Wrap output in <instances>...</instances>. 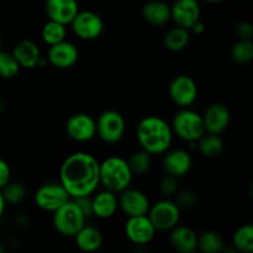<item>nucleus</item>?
<instances>
[{
  "mask_svg": "<svg viewBox=\"0 0 253 253\" xmlns=\"http://www.w3.org/2000/svg\"><path fill=\"white\" fill-rule=\"evenodd\" d=\"M99 162L88 152H74L62 162L59 168V183L69 194L71 199L88 197L100 185Z\"/></svg>",
  "mask_w": 253,
  "mask_h": 253,
  "instance_id": "1",
  "label": "nucleus"
},
{
  "mask_svg": "<svg viewBox=\"0 0 253 253\" xmlns=\"http://www.w3.org/2000/svg\"><path fill=\"white\" fill-rule=\"evenodd\" d=\"M170 124L160 116H146L141 119L136 127V138L142 150L152 156L163 155L173 142Z\"/></svg>",
  "mask_w": 253,
  "mask_h": 253,
  "instance_id": "2",
  "label": "nucleus"
},
{
  "mask_svg": "<svg viewBox=\"0 0 253 253\" xmlns=\"http://www.w3.org/2000/svg\"><path fill=\"white\" fill-rule=\"evenodd\" d=\"M133 174L128 167L127 161L118 156L105 158L99 165V179L104 189L119 194L128 188Z\"/></svg>",
  "mask_w": 253,
  "mask_h": 253,
  "instance_id": "3",
  "label": "nucleus"
},
{
  "mask_svg": "<svg viewBox=\"0 0 253 253\" xmlns=\"http://www.w3.org/2000/svg\"><path fill=\"white\" fill-rule=\"evenodd\" d=\"M170 127L174 135L187 142H197L205 133L203 115L189 108H182L173 116Z\"/></svg>",
  "mask_w": 253,
  "mask_h": 253,
  "instance_id": "4",
  "label": "nucleus"
},
{
  "mask_svg": "<svg viewBox=\"0 0 253 253\" xmlns=\"http://www.w3.org/2000/svg\"><path fill=\"white\" fill-rule=\"evenodd\" d=\"M86 217L73 200L53 211V226L58 234L66 237H74L85 225Z\"/></svg>",
  "mask_w": 253,
  "mask_h": 253,
  "instance_id": "5",
  "label": "nucleus"
},
{
  "mask_svg": "<svg viewBox=\"0 0 253 253\" xmlns=\"http://www.w3.org/2000/svg\"><path fill=\"white\" fill-rule=\"evenodd\" d=\"M96 135L103 142L114 145L120 142L126 131L125 118L116 110H106L95 120Z\"/></svg>",
  "mask_w": 253,
  "mask_h": 253,
  "instance_id": "6",
  "label": "nucleus"
},
{
  "mask_svg": "<svg viewBox=\"0 0 253 253\" xmlns=\"http://www.w3.org/2000/svg\"><path fill=\"white\" fill-rule=\"evenodd\" d=\"M147 216L157 231H170L179 224L180 208L174 200L162 199L150 207Z\"/></svg>",
  "mask_w": 253,
  "mask_h": 253,
  "instance_id": "7",
  "label": "nucleus"
},
{
  "mask_svg": "<svg viewBox=\"0 0 253 253\" xmlns=\"http://www.w3.org/2000/svg\"><path fill=\"white\" fill-rule=\"evenodd\" d=\"M35 204L43 211L53 212L66 204L71 197L59 182L46 183L36 190L34 195Z\"/></svg>",
  "mask_w": 253,
  "mask_h": 253,
  "instance_id": "8",
  "label": "nucleus"
},
{
  "mask_svg": "<svg viewBox=\"0 0 253 253\" xmlns=\"http://www.w3.org/2000/svg\"><path fill=\"white\" fill-rule=\"evenodd\" d=\"M72 30L78 39L93 41L104 31V21L99 14L91 10H79L71 22Z\"/></svg>",
  "mask_w": 253,
  "mask_h": 253,
  "instance_id": "9",
  "label": "nucleus"
},
{
  "mask_svg": "<svg viewBox=\"0 0 253 253\" xmlns=\"http://www.w3.org/2000/svg\"><path fill=\"white\" fill-rule=\"evenodd\" d=\"M197 82L187 74H179L172 79L168 88L169 98L179 108H190L198 99Z\"/></svg>",
  "mask_w": 253,
  "mask_h": 253,
  "instance_id": "10",
  "label": "nucleus"
},
{
  "mask_svg": "<svg viewBox=\"0 0 253 253\" xmlns=\"http://www.w3.org/2000/svg\"><path fill=\"white\" fill-rule=\"evenodd\" d=\"M157 230L147 215L130 216L125 224V235L127 240L137 246L148 245L156 236Z\"/></svg>",
  "mask_w": 253,
  "mask_h": 253,
  "instance_id": "11",
  "label": "nucleus"
},
{
  "mask_svg": "<svg viewBox=\"0 0 253 253\" xmlns=\"http://www.w3.org/2000/svg\"><path fill=\"white\" fill-rule=\"evenodd\" d=\"M66 132L76 142H88L96 135L95 120L89 114H73L66 123Z\"/></svg>",
  "mask_w": 253,
  "mask_h": 253,
  "instance_id": "12",
  "label": "nucleus"
},
{
  "mask_svg": "<svg viewBox=\"0 0 253 253\" xmlns=\"http://www.w3.org/2000/svg\"><path fill=\"white\" fill-rule=\"evenodd\" d=\"M118 200L119 209L127 217L147 215L151 207L150 200L145 193L130 187L119 193Z\"/></svg>",
  "mask_w": 253,
  "mask_h": 253,
  "instance_id": "13",
  "label": "nucleus"
},
{
  "mask_svg": "<svg viewBox=\"0 0 253 253\" xmlns=\"http://www.w3.org/2000/svg\"><path fill=\"white\" fill-rule=\"evenodd\" d=\"M202 9L199 0H175L170 6V20L175 26L189 30L200 19Z\"/></svg>",
  "mask_w": 253,
  "mask_h": 253,
  "instance_id": "14",
  "label": "nucleus"
},
{
  "mask_svg": "<svg viewBox=\"0 0 253 253\" xmlns=\"http://www.w3.org/2000/svg\"><path fill=\"white\" fill-rule=\"evenodd\" d=\"M205 132L221 135L229 127L231 121V113L222 103H214L209 105L203 115Z\"/></svg>",
  "mask_w": 253,
  "mask_h": 253,
  "instance_id": "15",
  "label": "nucleus"
},
{
  "mask_svg": "<svg viewBox=\"0 0 253 253\" xmlns=\"http://www.w3.org/2000/svg\"><path fill=\"white\" fill-rule=\"evenodd\" d=\"M79 58V51L72 42L64 41L49 46L47 52V62L59 69L72 68Z\"/></svg>",
  "mask_w": 253,
  "mask_h": 253,
  "instance_id": "16",
  "label": "nucleus"
},
{
  "mask_svg": "<svg viewBox=\"0 0 253 253\" xmlns=\"http://www.w3.org/2000/svg\"><path fill=\"white\" fill-rule=\"evenodd\" d=\"M44 11L48 20L67 26L78 14L79 4L77 0H46Z\"/></svg>",
  "mask_w": 253,
  "mask_h": 253,
  "instance_id": "17",
  "label": "nucleus"
},
{
  "mask_svg": "<svg viewBox=\"0 0 253 253\" xmlns=\"http://www.w3.org/2000/svg\"><path fill=\"white\" fill-rule=\"evenodd\" d=\"M193 167V158L188 151L177 148V150L166 152L163 158V169L172 177L180 178L187 175Z\"/></svg>",
  "mask_w": 253,
  "mask_h": 253,
  "instance_id": "18",
  "label": "nucleus"
},
{
  "mask_svg": "<svg viewBox=\"0 0 253 253\" xmlns=\"http://www.w3.org/2000/svg\"><path fill=\"white\" fill-rule=\"evenodd\" d=\"M11 53L19 63L20 68L25 69H34L39 67V61L42 57L40 47L29 39L20 40L14 46Z\"/></svg>",
  "mask_w": 253,
  "mask_h": 253,
  "instance_id": "19",
  "label": "nucleus"
},
{
  "mask_svg": "<svg viewBox=\"0 0 253 253\" xmlns=\"http://www.w3.org/2000/svg\"><path fill=\"white\" fill-rule=\"evenodd\" d=\"M169 242L179 253H193L198 250V235L188 226H175L170 230Z\"/></svg>",
  "mask_w": 253,
  "mask_h": 253,
  "instance_id": "20",
  "label": "nucleus"
},
{
  "mask_svg": "<svg viewBox=\"0 0 253 253\" xmlns=\"http://www.w3.org/2000/svg\"><path fill=\"white\" fill-rule=\"evenodd\" d=\"M91 210L93 215L99 219H110L119 210L118 194L104 189L91 198Z\"/></svg>",
  "mask_w": 253,
  "mask_h": 253,
  "instance_id": "21",
  "label": "nucleus"
},
{
  "mask_svg": "<svg viewBox=\"0 0 253 253\" xmlns=\"http://www.w3.org/2000/svg\"><path fill=\"white\" fill-rule=\"evenodd\" d=\"M141 15L147 24L152 26H163L170 21V6L161 0H152L143 5Z\"/></svg>",
  "mask_w": 253,
  "mask_h": 253,
  "instance_id": "22",
  "label": "nucleus"
},
{
  "mask_svg": "<svg viewBox=\"0 0 253 253\" xmlns=\"http://www.w3.org/2000/svg\"><path fill=\"white\" fill-rule=\"evenodd\" d=\"M76 245L83 252H95L103 246L104 235L93 225H84L74 236Z\"/></svg>",
  "mask_w": 253,
  "mask_h": 253,
  "instance_id": "23",
  "label": "nucleus"
},
{
  "mask_svg": "<svg viewBox=\"0 0 253 253\" xmlns=\"http://www.w3.org/2000/svg\"><path fill=\"white\" fill-rule=\"evenodd\" d=\"M190 41V31L180 26H174L168 30L163 37V44L170 52L183 51Z\"/></svg>",
  "mask_w": 253,
  "mask_h": 253,
  "instance_id": "24",
  "label": "nucleus"
},
{
  "mask_svg": "<svg viewBox=\"0 0 253 253\" xmlns=\"http://www.w3.org/2000/svg\"><path fill=\"white\" fill-rule=\"evenodd\" d=\"M224 141L220 135L205 132L199 140L197 141V148L203 156L208 158L219 157L224 151Z\"/></svg>",
  "mask_w": 253,
  "mask_h": 253,
  "instance_id": "25",
  "label": "nucleus"
},
{
  "mask_svg": "<svg viewBox=\"0 0 253 253\" xmlns=\"http://www.w3.org/2000/svg\"><path fill=\"white\" fill-rule=\"evenodd\" d=\"M225 249V240L219 232L205 231L198 236V250L203 253H220Z\"/></svg>",
  "mask_w": 253,
  "mask_h": 253,
  "instance_id": "26",
  "label": "nucleus"
},
{
  "mask_svg": "<svg viewBox=\"0 0 253 253\" xmlns=\"http://www.w3.org/2000/svg\"><path fill=\"white\" fill-rule=\"evenodd\" d=\"M41 37L44 43L52 46V44H56L66 40L67 29L64 25L59 24V22L48 20V22H46L42 27Z\"/></svg>",
  "mask_w": 253,
  "mask_h": 253,
  "instance_id": "27",
  "label": "nucleus"
},
{
  "mask_svg": "<svg viewBox=\"0 0 253 253\" xmlns=\"http://www.w3.org/2000/svg\"><path fill=\"white\" fill-rule=\"evenodd\" d=\"M232 245L239 252H253V227L252 225H244L235 231L232 236Z\"/></svg>",
  "mask_w": 253,
  "mask_h": 253,
  "instance_id": "28",
  "label": "nucleus"
},
{
  "mask_svg": "<svg viewBox=\"0 0 253 253\" xmlns=\"http://www.w3.org/2000/svg\"><path fill=\"white\" fill-rule=\"evenodd\" d=\"M127 163L133 175L145 174L148 172L151 165H152V155L141 148L140 151H136L130 156Z\"/></svg>",
  "mask_w": 253,
  "mask_h": 253,
  "instance_id": "29",
  "label": "nucleus"
},
{
  "mask_svg": "<svg viewBox=\"0 0 253 253\" xmlns=\"http://www.w3.org/2000/svg\"><path fill=\"white\" fill-rule=\"evenodd\" d=\"M231 58L237 64H249L253 59V43L251 40L237 41L231 48Z\"/></svg>",
  "mask_w": 253,
  "mask_h": 253,
  "instance_id": "30",
  "label": "nucleus"
},
{
  "mask_svg": "<svg viewBox=\"0 0 253 253\" xmlns=\"http://www.w3.org/2000/svg\"><path fill=\"white\" fill-rule=\"evenodd\" d=\"M1 194L6 204L19 205L24 202L26 198V188L17 182L10 180L6 185L1 189Z\"/></svg>",
  "mask_w": 253,
  "mask_h": 253,
  "instance_id": "31",
  "label": "nucleus"
},
{
  "mask_svg": "<svg viewBox=\"0 0 253 253\" xmlns=\"http://www.w3.org/2000/svg\"><path fill=\"white\" fill-rule=\"evenodd\" d=\"M20 72V66L11 52L0 49V77L1 78H14Z\"/></svg>",
  "mask_w": 253,
  "mask_h": 253,
  "instance_id": "32",
  "label": "nucleus"
},
{
  "mask_svg": "<svg viewBox=\"0 0 253 253\" xmlns=\"http://www.w3.org/2000/svg\"><path fill=\"white\" fill-rule=\"evenodd\" d=\"M175 200L174 203L182 209H189V208L194 207L197 203V195L193 190L190 189H183L180 192L175 193Z\"/></svg>",
  "mask_w": 253,
  "mask_h": 253,
  "instance_id": "33",
  "label": "nucleus"
},
{
  "mask_svg": "<svg viewBox=\"0 0 253 253\" xmlns=\"http://www.w3.org/2000/svg\"><path fill=\"white\" fill-rule=\"evenodd\" d=\"M160 190L166 197H172L178 192V178L167 174L160 182Z\"/></svg>",
  "mask_w": 253,
  "mask_h": 253,
  "instance_id": "34",
  "label": "nucleus"
},
{
  "mask_svg": "<svg viewBox=\"0 0 253 253\" xmlns=\"http://www.w3.org/2000/svg\"><path fill=\"white\" fill-rule=\"evenodd\" d=\"M235 32L242 40H251L253 35V27L249 21H241L235 27Z\"/></svg>",
  "mask_w": 253,
  "mask_h": 253,
  "instance_id": "35",
  "label": "nucleus"
},
{
  "mask_svg": "<svg viewBox=\"0 0 253 253\" xmlns=\"http://www.w3.org/2000/svg\"><path fill=\"white\" fill-rule=\"evenodd\" d=\"M73 202L78 205L79 209L82 210L85 217L88 219L90 215H93V210H91V198L90 195L88 197H79V198H74Z\"/></svg>",
  "mask_w": 253,
  "mask_h": 253,
  "instance_id": "36",
  "label": "nucleus"
},
{
  "mask_svg": "<svg viewBox=\"0 0 253 253\" xmlns=\"http://www.w3.org/2000/svg\"><path fill=\"white\" fill-rule=\"evenodd\" d=\"M11 180V169L6 161L0 158V190Z\"/></svg>",
  "mask_w": 253,
  "mask_h": 253,
  "instance_id": "37",
  "label": "nucleus"
},
{
  "mask_svg": "<svg viewBox=\"0 0 253 253\" xmlns=\"http://www.w3.org/2000/svg\"><path fill=\"white\" fill-rule=\"evenodd\" d=\"M189 31L194 32L195 35H202L203 32L205 31V24L199 19L198 21H195L194 24L192 25V27L189 29Z\"/></svg>",
  "mask_w": 253,
  "mask_h": 253,
  "instance_id": "38",
  "label": "nucleus"
},
{
  "mask_svg": "<svg viewBox=\"0 0 253 253\" xmlns=\"http://www.w3.org/2000/svg\"><path fill=\"white\" fill-rule=\"evenodd\" d=\"M5 208H6V203H5L4 197H2L1 194V190H0V217H1L2 214H4Z\"/></svg>",
  "mask_w": 253,
  "mask_h": 253,
  "instance_id": "39",
  "label": "nucleus"
},
{
  "mask_svg": "<svg viewBox=\"0 0 253 253\" xmlns=\"http://www.w3.org/2000/svg\"><path fill=\"white\" fill-rule=\"evenodd\" d=\"M203 1L211 2V4H216V2H221V1H224V0H203Z\"/></svg>",
  "mask_w": 253,
  "mask_h": 253,
  "instance_id": "40",
  "label": "nucleus"
},
{
  "mask_svg": "<svg viewBox=\"0 0 253 253\" xmlns=\"http://www.w3.org/2000/svg\"><path fill=\"white\" fill-rule=\"evenodd\" d=\"M2 110H4V101H2L1 99H0V113H1Z\"/></svg>",
  "mask_w": 253,
  "mask_h": 253,
  "instance_id": "41",
  "label": "nucleus"
},
{
  "mask_svg": "<svg viewBox=\"0 0 253 253\" xmlns=\"http://www.w3.org/2000/svg\"><path fill=\"white\" fill-rule=\"evenodd\" d=\"M1 43H2V40H1V35H0V48H1Z\"/></svg>",
  "mask_w": 253,
  "mask_h": 253,
  "instance_id": "42",
  "label": "nucleus"
}]
</instances>
